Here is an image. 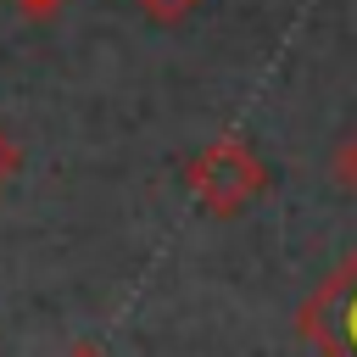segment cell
Masks as SVG:
<instances>
[{
    "label": "cell",
    "mask_w": 357,
    "mask_h": 357,
    "mask_svg": "<svg viewBox=\"0 0 357 357\" xmlns=\"http://www.w3.org/2000/svg\"><path fill=\"white\" fill-rule=\"evenodd\" d=\"M268 184H273V178H268V162H262L257 145L240 139V134H223V139L201 145V151L190 156V167H184L190 201H195L206 218H218V223H229V218H240L251 201H262Z\"/></svg>",
    "instance_id": "1"
},
{
    "label": "cell",
    "mask_w": 357,
    "mask_h": 357,
    "mask_svg": "<svg viewBox=\"0 0 357 357\" xmlns=\"http://www.w3.org/2000/svg\"><path fill=\"white\" fill-rule=\"evenodd\" d=\"M296 329L324 357H357V251L301 301Z\"/></svg>",
    "instance_id": "2"
},
{
    "label": "cell",
    "mask_w": 357,
    "mask_h": 357,
    "mask_svg": "<svg viewBox=\"0 0 357 357\" xmlns=\"http://www.w3.org/2000/svg\"><path fill=\"white\" fill-rule=\"evenodd\" d=\"M134 6H139L151 22H184V17H190L201 0H134Z\"/></svg>",
    "instance_id": "3"
},
{
    "label": "cell",
    "mask_w": 357,
    "mask_h": 357,
    "mask_svg": "<svg viewBox=\"0 0 357 357\" xmlns=\"http://www.w3.org/2000/svg\"><path fill=\"white\" fill-rule=\"evenodd\" d=\"M17 173H22V145H17V139H11V128L0 123V190H6Z\"/></svg>",
    "instance_id": "4"
},
{
    "label": "cell",
    "mask_w": 357,
    "mask_h": 357,
    "mask_svg": "<svg viewBox=\"0 0 357 357\" xmlns=\"http://www.w3.org/2000/svg\"><path fill=\"white\" fill-rule=\"evenodd\" d=\"M340 178H346V190L357 195V134L340 145Z\"/></svg>",
    "instance_id": "5"
},
{
    "label": "cell",
    "mask_w": 357,
    "mask_h": 357,
    "mask_svg": "<svg viewBox=\"0 0 357 357\" xmlns=\"http://www.w3.org/2000/svg\"><path fill=\"white\" fill-rule=\"evenodd\" d=\"M11 6H17L22 17H50V11H61L67 0H11Z\"/></svg>",
    "instance_id": "6"
},
{
    "label": "cell",
    "mask_w": 357,
    "mask_h": 357,
    "mask_svg": "<svg viewBox=\"0 0 357 357\" xmlns=\"http://www.w3.org/2000/svg\"><path fill=\"white\" fill-rule=\"evenodd\" d=\"M67 357H106L100 346H78V351H67Z\"/></svg>",
    "instance_id": "7"
}]
</instances>
